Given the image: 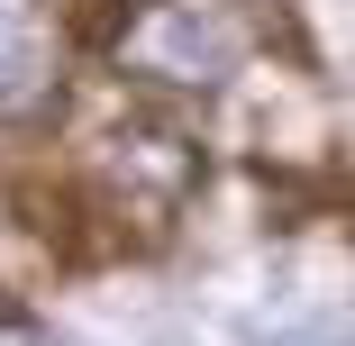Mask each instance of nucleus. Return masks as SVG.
I'll list each match as a JSON object with an SVG mask.
<instances>
[{"label": "nucleus", "mask_w": 355, "mask_h": 346, "mask_svg": "<svg viewBox=\"0 0 355 346\" xmlns=\"http://www.w3.org/2000/svg\"><path fill=\"white\" fill-rule=\"evenodd\" d=\"M64 73V0H0V119H37Z\"/></svg>", "instance_id": "7ed1b4c3"}, {"label": "nucleus", "mask_w": 355, "mask_h": 346, "mask_svg": "<svg viewBox=\"0 0 355 346\" xmlns=\"http://www.w3.org/2000/svg\"><path fill=\"white\" fill-rule=\"evenodd\" d=\"M246 46H255V28L237 0H137L110 37V64L164 92H219L246 64Z\"/></svg>", "instance_id": "f257e3e1"}, {"label": "nucleus", "mask_w": 355, "mask_h": 346, "mask_svg": "<svg viewBox=\"0 0 355 346\" xmlns=\"http://www.w3.org/2000/svg\"><path fill=\"white\" fill-rule=\"evenodd\" d=\"M0 328H19V310H10V301H0Z\"/></svg>", "instance_id": "20e7f679"}, {"label": "nucleus", "mask_w": 355, "mask_h": 346, "mask_svg": "<svg viewBox=\"0 0 355 346\" xmlns=\"http://www.w3.org/2000/svg\"><path fill=\"white\" fill-rule=\"evenodd\" d=\"M191 182H200V155L182 146L173 128H119V137H101V146H92V173H83L92 210H101L128 246H155V237L182 219Z\"/></svg>", "instance_id": "f03ea898"}]
</instances>
